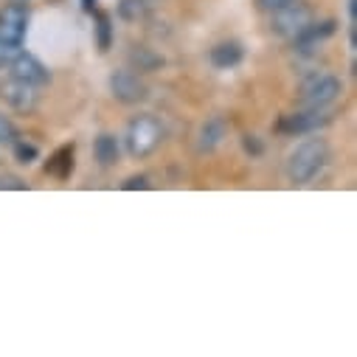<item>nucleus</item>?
<instances>
[{
    "instance_id": "1",
    "label": "nucleus",
    "mask_w": 357,
    "mask_h": 357,
    "mask_svg": "<svg viewBox=\"0 0 357 357\" xmlns=\"http://www.w3.org/2000/svg\"><path fill=\"white\" fill-rule=\"evenodd\" d=\"M329 160V146L324 138H310L304 144L296 146V152L287 158V174H290V181L304 186L310 183L312 177L326 166Z\"/></svg>"
},
{
    "instance_id": "2",
    "label": "nucleus",
    "mask_w": 357,
    "mask_h": 357,
    "mask_svg": "<svg viewBox=\"0 0 357 357\" xmlns=\"http://www.w3.org/2000/svg\"><path fill=\"white\" fill-rule=\"evenodd\" d=\"M163 141V127L155 116H135L127 127V149L132 158H149Z\"/></svg>"
},
{
    "instance_id": "3",
    "label": "nucleus",
    "mask_w": 357,
    "mask_h": 357,
    "mask_svg": "<svg viewBox=\"0 0 357 357\" xmlns=\"http://www.w3.org/2000/svg\"><path fill=\"white\" fill-rule=\"evenodd\" d=\"M340 93H343V82L332 73H312L301 84V102L307 107H318V110L332 105Z\"/></svg>"
},
{
    "instance_id": "4",
    "label": "nucleus",
    "mask_w": 357,
    "mask_h": 357,
    "mask_svg": "<svg viewBox=\"0 0 357 357\" xmlns=\"http://www.w3.org/2000/svg\"><path fill=\"white\" fill-rule=\"evenodd\" d=\"M307 23H312V12H310V6L296 3V0L287 6H282V9H276V12H271V31L276 37L293 40Z\"/></svg>"
},
{
    "instance_id": "5",
    "label": "nucleus",
    "mask_w": 357,
    "mask_h": 357,
    "mask_svg": "<svg viewBox=\"0 0 357 357\" xmlns=\"http://www.w3.org/2000/svg\"><path fill=\"white\" fill-rule=\"evenodd\" d=\"M332 121L329 113H321L318 107H310L304 113H290V116H282L276 130L284 132V135H307V132H318L324 130L326 124Z\"/></svg>"
},
{
    "instance_id": "6",
    "label": "nucleus",
    "mask_w": 357,
    "mask_h": 357,
    "mask_svg": "<svg viewBox=\"0 0 357 357\" xmlns=\"http://www.w3.org/2000/svg\"><path fill=\"white\" fill-rule=\"evenodd\" d=\"M29 29V6L26 3H9L0 9V40L12 45H23Z\"/></svg>"
},
{
    "instance_id": "7",
    "label": "nucleus",
    "mask_w": 357,
    "mask_h": 357,
    "mask_svg": "<svg viewBox=\"0 0 357 357\" xmlns=\"http://www.w3.org/2000/svg\"><path fill=\"white\" fill-rule=\"evenodd\" d=\"M110 91L121 105H138L146 99V84L132 70H116L110 76Z\"/></svg>"
},
{
    "instance_id": "8",
    "label": "nucleus",
    "mask_w": 357,
    "mask_h": 357,
    "mask_svg": "<svg viewBox=\"0 0 357 357\" xmlns=\"http://www.w3.org/2000/svg\"><path fill=\"white\" fill-rule=\"evenodd\" d=\"M9 70H12V79H20V82H29L34 87L45 84L51 79L48 68L34 56V54H26V51H17L15 59L9 62Z\"/></svg>"
},
{
    "instance_id": "9",
    "label": "nucleus",
    "mask_w": 357,
    "mask_h": 357,
    "mask_svg": "<svg viewBox=\"0 0 357 357\" xmlns=\"http://www.w3.org/2000/svg\"><path fill=\"white\" fill-rule=\"evenodd\" d=\"M0 96H3L17 113H31L37 107V87L20 79H12L0 87Z\"/></svg>"
},
{
    "instance_id": "10",
    "label": "nucleus",
    "mask_w": 357,
    "mask_h": 357,
    "mask_svg": "<svg viewBox=\"0 0 357 357\" xmlns=\"http://www.w3.org/2000/svg\"><path fill=\"white\" fill-rule=\"evenodd\" d=\"M335 31H337V23H335V20L307 23V26L293 37V45H296V51H298V54H310L315 45H321L324 40H329Z\"/></svg>"
},
{
    "instance_id": "11",
    "label": "nucleus",
    "mask_w": 357,
    "mask_h": 357,
    "mask_svg": "<svg viewBox=\"0 0 357 357\" xmlns=\"http://www.w3.org/2000/svg\"><path fill=\"white\" fill-rule=\"evenodd\" d=\"M228 135V121L222 116H211L203 127H200V135H197V149L200 152H211L222 144V138Z\"/></svg>"
},
{
    "instance_id": "12",
    "label": "nucleus",
    "mask_w": 357,
    "mask_h": 357,
    "mask_svg": "<svg viewBox=\"0 0 357 357\" xmlns=\"http://www.w3.org/2000/svg\"><path fill=\"white\" fill-rule=\"evenodd\" d=\"M208 59H211V65L220 68V70L236 68V65L242 62V45H239V43H220V45L211 48Z\"/></svg>"
},
{
    "instance_id": "13",
    "label": "nucleus",
    "mask_w": 357,
    "mask_h": 357,
    "mask_svg": "<svg viewBox=\"0 0 357 357\" xmlns=\"http://www.w3.org/2000/svg\"><path fill=\"white\" fill-rule=\"evenodd\" d=\"M93 155L99 160V166H116L119 163V155H121V146H119V138L110 135V132H102L96 141H93Z\"/></svg>"
},
{
    "instance_id": "14",
    "label": "nucleus",
    "mask_w": 357,
    "mask_h": 357,
    "mask_svg": "<svg viewBox=\"0 0 357 357\" xmlns=\"http://www.w3.org/2000/svg\"><path fill=\"white\" fill-rule=\"evenodd\" d=\"M45 172L54 174V177H59V181H68L70 172H73V144H70V146H62V149L48 160Z\"/></svg>"
},
{
    "instance_id": "15",
    "label": "nucleus",
    "mask_w": 357,
    "mask_h": 357,
    "mask_svg": "<svg viewBox=\"0 0 357 357\" xmlns=\"http://www.w3.org/2000/svg\"><path fill=\"white\" fill-rule=\"evenodd\" d=\"M119 15H121V20H127V23L141 20V17L146 15V0H121V3H119Z\"/></svg>"
},
{
    "instance_id": "16",
    "label": "nucleus",
    "mask_w": 357,
    "mask_h": 357,
    "mask_svg": "<svg viewBox=\"0 0 357 357\" xmlns=\"http://www.w3.org/2000/svg\"><path fill=\"white\" fill-rule=\"evenodd\" d=\"M12 149H15V158H17V163H34L37 160V155H40V149L31 144V141H26V138H15L12 141Z\"/></svg>"
},
{
    "instance_id": "17",
    "label": "nucleus",
    "mask_w": 357,
    "mask_h": 357,
    "mask_svg": "<svg viewBox=\"0 0 357 357\" xmlns=\"http://www.w3.org/2000/svg\"><path fill=\"white\" fill-rule=\"evenodd\" d=\"M93 15H96V31H99V48H102V51H110V45H113V26H110V17H107V15H102L99 9H96Z\"/></svg>"
},
{
    "instance_id": "18",
    "label": "nucleus",
    "mask_w": 357,
    "mask_h": 357,
    "mask_svg": "<svg viewBox=\"0 0 357 357\" xmlns=\"http://www.w3.org/2000/svg\"><path fill=\"white\" fill-rule=\"evenodd\" d=\"M132 62L138 65V70H152V68H158L163 59L155 56L149 48H135V51H132Z\"/></svg>"
},
{
    "instance_id": "19",
    "label": "nucleus",
    "mask_w": 357,
    "mask_h": 357,
    "mask_svg": "<svg viewBox=\"0 0 357 357\" xmlns=\"http://www.w3.org/2000/svg\"><path fill=\"white\" fill-rule=\"evenodd\" d=\"M15 138H17V127H15V121H12L9 116L0 113V144H12Z\"/></svg>"
},
{
    "instance_id": "20",
    "label": "nucleus",
    "mask_w": 357,
    "mask_h": 357,
    "mask_svg": "<svg viewBox=\"0 0 357 357\" xmlns=\"http://www.w3.org/2000/svg\"><path fill=\"white\" fill-rule=\"evenodd\" d=\"M17 51H20V45H12L6 40H0V68H9V62L15 59Z\"/></svg>"
},
{
    "instance_id": "21",
    "label": "nucleus",
    "mask_w": 357,
    "mask_h": 357,
    "mask_svg": "<svg viewBox=\"0 0 357 357\" xmlns=\"http://www.w3.org/2000/svg\"><path fill=\"white\" fill-rule=\"evenodd\" d=\"M0 189H12V192H26L29 186L15 174H0Z\"/></svg>"
},
{
    "instance_id": "22",
    "label": "nucleus",
    "mask_w": 357,
    "mask_h": 357,
    "mask_svg": "<svg viewBox=\"0 0 357 357\" xmlns=\"http://www.w3.org/2000/svg\"><path fill=\"white\" fill-rule=\"evenodd\" d=\"M124 192H135V189H149V177L146 174H138V177H130V181L121 186Z\"/></svg>"
},
{
    "instance_id": "23",
    "label": "nucleus",
    "mask_w": 357,
    "mask_h": 357,
    "mask_svg": "<svg viewBox=\"0 0 357 357\" xmlns=\"http://www.w3.org/2000/svg\"><path fill=\"white\" fill-rule=\"evenodd\" d=\"M256 3H259L264 12H276V9L287 6V3H293V0H256Z\"/></svg>"
},
{
    "instance_id": "24",
    "label": "nucleus",
    "mask_w": 357,
    "mask_h": 357,
    "mask_svg": "<svg viewBox=\"0 0 357 357\" xmlns=\"http://www.w3.org/2000/svg\"><path fill=\"white\" fill-rule=\"evenodd\" d=\"M242 146H245V152H250V155H261V144L256 141V135H245V138H242Z\"/></svg>"
},
{
    "instance_id": "25",
    "label": "nucleus",
    "mask_w": 357,
    "mask_h": 357,
    "mask_svg": "<svg viewBox=\"0 0 357 357\" xmlns=\"http://www.w3.org/2000/svg\"><path fill=\"white\" fill-rule=\"evenodd\" d=\"M82 6H84L87 15H93L96 12V0H82Z\"/></svg>"
}]
</instances>
